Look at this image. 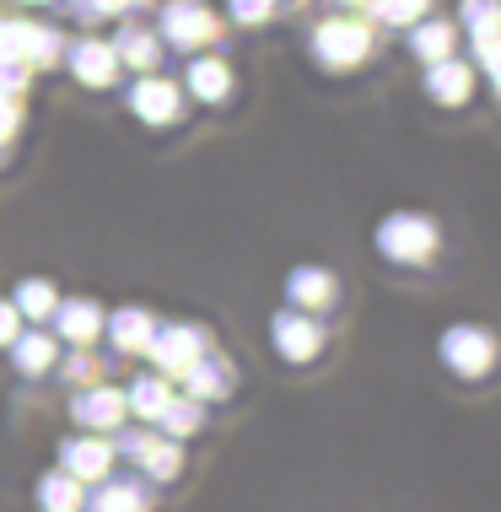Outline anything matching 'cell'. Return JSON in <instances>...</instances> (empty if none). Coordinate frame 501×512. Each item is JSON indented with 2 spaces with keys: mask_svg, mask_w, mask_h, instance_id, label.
I'll list each match as a JSON object with an SVG mask.
<instances>
[{
  "mask_svg": "<svg viewBox=\"0 0 501 512\" xmlns=\"http://www.w3.org/2000/svg\"><path fill=\"white\" fill-rule=\"evenodd\" d=\"M437 221L421 216V211H394L378 221V254L394 259V265H431L437 254Z\"/></svg>",
  "mask_w": 501,
  "mask_h": 512,
  "instance_id": "6da1fadb",
  "label": "cell"
},
{
  "mask_svg": "<svg viewBox=\"0 0 501 512\" xmlns=\"http://www.w3.org/2000/svg\"><path fill=\"white\" fill-rule=\"evenodd\" d=\"M367 54H372V27L361 22V17H329V22H318L313 60L324 65V71H356Z\"/></svg>",
  "mask_w": 501,
  "mask_h": 512,
  "instance_id": "7a4b0ae2",
  "label": "cell"
},
{
  "mask_svg": "<svg viewBox=\"0 0 501 512\" xmlns=\"http://www.w3.org/2000/svg\"><path fill=\"white\" fill-rule=\"evenodd\" d=\"M437 351L458 378H485V372L496 367V356H501V340L485 324H453L448 335L437 340Z\"/></svg>",
  "mask_w": 501,
  "mask_h": 512,
  "instance_id": "3957f363",
  "label": "cell"
},
{
  "mask_svg": "<svg viewBox=\"0 0 501 512\" xmlns=\"http://www.w3.org/2000/svg\"><path fill=\"white\" fill-rule=\"evenodd\" d=\"M162 38H167V44H178V49H205V44H216V38H221V22H216V11L205 6V0H167Z\"/></svg>",
  "mask_w": 501,
  "mask_h": 512,
  "instance_id": "277c9868",
  "label": "cell"
},
{
  "mask_svg": "<svg viewBox=\"0 0 501 512\" xmlns=\"http://www.w3.org/2000/svg\"><path fill=\"white\" fill-rule=\"evenodd\" d=\"M60 60V38L33 22H0V65H49Z\"/></svg>",
  "mask_w": 501,
  "mask_h": 512,
  "instance_id": "5b68a950",
  "label": "cell"
},
{
  "mask_svg": "<svg viewBox=\"0 0 501 512\" xmlns=\"http://www.w3.org/2000/svg\"><path fill=\"white\" fill-rule=\"evenodd\" d=\"M270 335H275V351H281L286 362H313V356L324 351V324H318L313 313H297V308L275 313Z\"/></svg>",
  "mask_w": 501,
  "mask_h": 512,
  "instance_id": "8992f818",
  "label": "cell"
},
{
  "mask_svg": "<svg viewBox=\"0 0 501 512\" xmlns=\"http://www.w3.org/2000/svg\"><path fill=\"white\" fill-rule=\"evenodd\" d=\"M124 415H130V405H124V389H108V383H92V389H81L71 399V421L87 426V432L108 437L124 426Z\"/></svg>",
  "mask_w": 501,
  "mask_h": 512,
  "instance_id": "52a82bcc",
  "label": "cell"
},
{
  "mask_svg": "<svg viewBox=\"0 0 501 512\" xmlns=\"http://www.w3.org/2000/svg\"><path fill=\"white\" fill-rule=\"evenodd\" d=\"M151 362H157V372L162 378H184V372L200 362V351H211V345H205V335L200 329H184V324H173V329H157V335H151Z\"/></svg>",
  "mask_w": 501,
  "mask_h": 512,
  "instance_id": "ba28073f",
  "label": "cell"
},
{
  "mask_svg": "<svg viewBox=\"0 0 501 512\" xmlns=\"http://www.w3.org/2000/svg\"><path fill=\"white\" fill-rule=\"evenodd\" d=\"M60 469L81 486H92V480H103L108 469H114V442L97 437V432H81V437H65L60 442Z\"/></svg>",
  "mask_w": 501,
  "mask_h": 512,
  "instance_id": "9c48e42d",
  "label": "cell"
},
{
  "mask_svg": "<svg viewBox=\"0 0 501 512\" xmlns=\"http://www.w3.org/2000/svg\"><path fill=\"white\" fill-rule=\"evenodd\" d=\"M286 302L297 313H324L340 302V281H334V270H324V265H297L286 275Z\"/></svg>",
  "mask_w": 501,
  "mask_h": 512,
  "instance_id": "30bf717a",
  "label": "cell"
},
{
  "mask_svg": "<svg viewBox=\"0 0 501 512\" xmlns=\"http://www.w3.org/2000/svg\"><path fill=\"white\" fill-rule=\"evenodd\" d=\"M184 399H200V405H211V399H227L232 383H238V372H232V362L221 351H200V362H194L184 378Z\"/></svg>",
  "mask_w": 501,
  "mask_h": 512,
  "instance_id": "8fae6325",
  "label": "cell"
},
{
  "mask_svg": "<svg viewBox=\"0 0 501 512\" xmlns=\"http://www.w3.org/2000/svg\"><path fill=\"white\" fill-rule=\"evenodd\" d=\"M81 512H151L146 475H141V480H135V475H103Z\"/></svg>",
  "mask_w": 501,
  "mask_h": 512,
  "instance_id": "7c38bea8",
  "label": "cell"
},
{
  "mask_svg": "<svg viewBox=\"0 0 501 512\" xmlns=\"http://www.w3.org/2000/svg\"><path fill=\"white\" fill-rule=\"evenodd\" d=\"M469 92H475V65H469V60L448 54V60L426 65V98L431 103L458 108V103H469Z\"/></svg>",
  "mask_w": 501,
  "mask_h": 512,
  "instance_id": "4fadbf2b",
  "label": "cell"
},
{
  "mask_svg": "<svg viewBox=\"0 0 501 512\" xmlns=\"http://www.w3.org/2000/svg\"><path fill=\"white\" fill-rule=\"evenodd\" d=\"M54 324H60V340H71V345H81V351H87V345L103 335V308H97V302H87V297H71V302H54Z\"/></svg>",
  "mask_w": 501,
  "mask_h": 512,
  "instance_id": "5bb4252c",
  "label": "cell"
},
{
  "mask_svg": "<svg viewBox=\"0 0 501 512\" xmlns=\"http://www.w3.org/2000/svg\"><path fill=\"white\" fill-rule=\"evenodd\" d=\"M71 71H76V81H87V87H108V81L119 76V54H114V44H103V38H81L71 49Z\"/></svg>",
  "mask_w": 501,
  "mask_h": 512,
  "instance_id": "9a60e30c",
  "label": "cell"
},
{
  "mask_svg": "<svg viewBox=\"0 0 501 512\" xmlns=\"http://www.w3.org/2000/svg\"><path fill=\"white\" fill-rule=\"evenodd\" d=\"M453 49H458V27H453V22L431 17V22H415V27H410V54H415L421 65L448 60Z\"/></svg>",
  "mask_w": 501,
  "mask_h": 512,
  "instance_id": "2e32d148",
  "label": "cell"
},
{
  "mask_svg": "<svg viewBox=\"0 0 501 512\" xmlns=\"http://www.w3.org/2000/svg\"><path fill=\"white\" fill-rule=\"evenodd\" d=\"M178 103H184V98H178L173 81H135V92H130V108H135L146 124H173Z\"/></svg>",
  "mask_w": 501,
  "mask_h": 512,
  "instance_id": "e0dca14e",
  "label": "cell"
},
{
  "mask_svg": "<svg viewBox=\"0 0 501 512\" xmlns=\"http://www.w3.org/2000/svg\"><path fill=\"white\" fill-rule=\"evenodd\" d=\"M151 335H157V318H151L146 308H119L114 318H108V340H114L119 351H146Z\"/></svg>",
  "mask_w": 501,
  "mask_h": 512,
  "instance_id": "ac0fdd59",
  "label": "cell"
},
{
  "mask_svg": "<svg viewBox=\"0 0 501 512\" xmlns=\"http://www.w3.org/2000/svg\"><path fill=\"white\" fill-rule=\"evenodd\" d=\"M157 426H162V437H167V442H184V437H194V432L205 426V405H200V399H184V394H173V399L162 405Z\"/></svg>",
  "mask_w": 501,
  "mask_h": 512,
  "instance_id": "d6986e66",
  "label": "cell"
},
{
  "mask_svg": "<svg viewBox=\"0 0 501 512\" xmlns=\"http://www.w3.org/2000/svg\"><path fill=\"white\" fill-rule=\"evenodd\" d=\"M38 507H44V512H81V507H87V486L71 480L65 469H54V475L38 480Z\"/></svg>",
  "mask_w": 501,
  "mask_h": 512,
  "instance_id": "ffe728a7",
  "label": "cell"
},
{
  "mask_svg": "<svg viewBox=\"0 0 501 512\" xmlns=\"http://www.w3.org/2000/svg\"><path fill=\"white\" fill-rule=\"evenodd\" d=\"M167 399H173V389H167L162 372H151V378H135L130 389H124V405H130L135 415H146V421H157Z\"/></svg>",
  "mask_w": 501,
  "mask_h": 512,
  "instance_id": "44dd1931",
  "label": "cell"
},
{
  "mask_svg": "<svg viewBox=\"0 0 501 512\" xmlns=\"http://www.w3.org/2000/svg\"><path fill=\"white\" fill-rule=\"evenodd\" d=\"M189 92H194V98H205V103H221L232 92V71L221 60H194L189 65Z\"/></svg>",
  "mask_w": 501,
  "mask_h": 512,
  "instance_id": "7402d4cb",
  "label": "cell"
},
{
  "mask_svg": "<svg viewBox=\"0 0 501 512\" xmlns=\"http://www.w3.org/2000/svg\"><path fill=\"white\" fill-rule=\"evenodd\" d=\"M464 27H469V44L501 38V0H464Z\"/></svg>",
  "mask_w": 501,
  "mask_h": 512,
  "instance_id": "603a6c76",
  "label": "cell"
},
{
  "mask_svg": "<svg viewBox=\"0 0 501 512\" xmlns=\"http://www.w3.org/2000/svg\"><path fill=\"white\" fill-rule=\"evenodd\" d=\"M431 6H437V0H367V11L383 27H415V22H426Z\"/></svg>",
  "mask_w": 501,
  "mask_h": 512,
  "instance_id": "cb8c5ba5",
  "label": "cell"
},
{
  "mask_svg": "<svg viewBox=\"0 0 501 512\" xmlns=\"http://www.w3.org/2000/svg\"><path fill=\"white\" fill-rule=\"evenodd\" d=\"M11 356H17V367L27 372V378H38V372H49V362H54V340L33 329V335L11 340Z\"/></svg>",
  "mask_w": 501,
  "mask_h": 512,
  "instance_id": "d4e9b609",
  "label": "cell"
},
{
  "mask_svg": "<svg viewBox=\"0 0 501 512\" xmlns=\"http://www.w3.org/2000/svg\"><path fill=\"white\" fill-rule=\"evenodd\" d=\"M114 54H119V60H130L135 71H151L162 49H157V38H151V33H141V27H130V33H119V38H114Z\"/></svg>",
  "mask_w": 501,
  "mask_h": 512,
  "instance_id": "484cf974",
  "label": "cell"
},
{
  "mask_svg": "<svg viewBox=\"0 0 501 512\" xmlns=\"http://www.w3.org/2000/svg\"><path fill=\"white\" fill-rule=\"evenodd\" d=\"M11 302H17V313H27V318H49L54 313V286L49 281H22Z\"/></svg>",
  "mask_w": 501,
  "mask_h": 512,
  "instance_id": "4316f807",
  "label": "cell"
},
{
  "mask_svg": "<svg viewBox=\"0 0 501 512\" xmlns=\"http://www.w3.org/2000/svg\"><path fill=\"white\" fill-rule=\"evenodd\" d=\"M469 65L496 81V98H501V38H491V44H469Z\"/></svg>",
  "mask_w": 501,
  "mask_h": 512,
  "instance_id": "83f0119b",
  "label": "cell"
},
{
  "mask_svg": "<svg viewBox=\"0 0 501 512\" xmlns=\"http://www.w3.org/2000/svg\"><path fill=\"white\" fill-rule=\"evenodd\" d=\"M124 6H135V0H71V11L81 22H97V17H114V11H124Z\"/></svg>",
  "mask_w": 501,
  "mask_h": 512,
  "instance_id": "f1b7e54d",
  "label": "cell"
},
{
  "mask_svg": "<svg viewBox=\"0 0 501 512\" xmlns=\"http://www.w3.org/2000/svg\"><path fill=\"white\" fill-rule=\"evenodd\" d=\"M65 378H71V383H81V389H92V383H103V378H97V362H92L87 351H81V356H71V362H65Z\"/></svg>",
  "mask_w": 501,
  "mask_h": 512,
  "instance_id": "f546056e",
  "label": "cell"
},
{
  "mask_svg": "<svg viewBox=\"0 0 501 512\" xmlns=\"http://www.w3.org/2000/svg\"><path fill=\"white\" fill-rule=\"evenodd\" d=\"M27 87V65H0V98H22Z\"/></svg>",
  "mask_w": 501,
  "mask_h": 512,
  "instance_id": "4dcf8cb0",
  "label": "cell"
},
{
  "mask_svg": "<svg viewBox=\"0 0 501 512\" xmlns=\"http://www.w3.org/2000/svg\"><path fill=\"white\" fill-rule=\"evenodd\" d=\"M232 17L238 22H264V17H275V6L270 0H232Z\"/></svg>",
  "mask_w": 501,
  "mask_h": 512,
  "instance_id": "1f68e13d",
  "label": "cell"
},
{
  "mask_svg": "<svg viewBox=\"0 0 501 512\" xmlns=\"http://www.w3.org/2000/svg\"><path fill=\"white\" fill-rule=\"evenodd\" d=\"M17 302H6V297H0V345H11V340H17L22 335V329H17Z\"/></svg>",
  "mask_w": 501,
  "mask_h": 512,
  "instance_id": "d6a6232c",
  "label": "cell"
},
{
  "mask_svg": "<svg viewBox=\"0 0 501 512\" xmlns=\"http://www.w3.org/2000/svg\"><path fill=\"white\" fill-rule=\"evenodd\" d=\"M11 135H17V103H11V98H0V146H6Z\"/></svg>",
  "mask_w": 501,
  "mask_h": 512,
  "instance_id": "836d02e7",
  "label": "cell"
},
{
  "mask_svg": "<svg viewBox=\"0 0 501 512\" xmlns=\"http://www.w3.org/2000/svg\"><path fill=\"white\" fill-rule=\"evenodd\" d=\"M270 6H275V11H302L308 0H270Z\"/></svg>",
  "mask_w": 501,
  "mask_h": 512,
  "instance_id": "e575fe53",
  "label": "cell"
}]
</instances>
